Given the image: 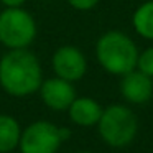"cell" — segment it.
<instances>
[{
    "mask_svg": "<svg viewBox=\"0 0 153 153\" xmlns=\"http://www.w3.org/2000/svg\"><path fill=\"white\" fill-rule=\"evenodd\" d=\"M43 68L30 50H7L0 58V87L17 99L38 92L43 82Z\"/></svg>",
    "mask_w": 153,
    "mask_h": 153,
    "instance_id": "obj_1",
    "label": "cell"
},
{
    "mask_svg": "<svg viewBox=\"0 0 153 153\" xmlns=\"http://www.w3.org/2000/svg\"><path fill=\"white\" fill-rule=\"evenodd\" d=\"M138 48L128 35L117 30L105 31L96 43V58L104 71L114 76H123L137 69Z\"/></svg>",
    "mask_w": 153,
    "mask_h": 153,
    "instance_id": "obj_2",
    "label": "cell"
},
{
    "mask_svg": "<svg viewBox=\"0 0 153 153\" xmlns=\"http://www.w3.org/2000/svg\"><path fill=\"white\" fill-rule=\"evenodd\" d=\"M97 130L104 142L112 148L130 145L138 132V120L133 110L122 104H112L102 110Z\"/></svg>",
    "mask_w": 153,
    "mask_h": 153,
    "instance_id": "obj_3",
    "label": "cell"
},
{
    "mask_svg": "<svg viewBox=\"0 0 153 153\" xmlns=\"http://www.w3.org/2000/svg\"><path fill=\"white\" fill-rule=\"evenodd\" d=\"M36 35V20L27 8L4 7L0 12V45L7 50H27Z\"/></svg>",
    "mask_w": 153,
    "mask_h": 153,
    "instance_id": "obj_4",
    "label": "cell"
},
{
    "mask_svg": "<svg viewBox=\"0 0 153 153\" xmlns=\"http://www.w3.org/2000/svg\"><path fill=\"white\" fill-rule=\"evenodd\" d=\"M71 137V130L50 120H35L22 128L18 143L20 153H58Z\"/></svg>",
    "mask_w": 153,
    "mask_h": 153,
    "instance_id": "obj_5",
    "label": "cell"
},
{
    "mask_svg": "<svg viewBox=\"0 0 153 153\" xmlns=\"http://www.w3.org/2000/svg\"><path fill=\"white\" fill-rule=\"evenodd\" d=\"M51 68L56 77L69 82L81 81L87 73V59L77 46L64 45L59 46L51 56Z\"/></svg>",
    "mask_w": 153,
    "mask_h": 153,
    "instance_id": "obj_6",
    "label": "cell"
},
{
    "mask_svg": "<svg viewBox=\"0 0 153 153\" xmlns=\"http://www.w3.org/2000/svg\"><path fill=\"white\" fill-rule=\"evenodd\" d=\"M38 94H40L45 105L50 110H54V112L68 110L69 105L73 104V100L77 97L74 84L56 76L43 79L40 89H38Z\"/></svg>",
    "mask_w": 153,
    "mask_h": 153,
    "instance_id": "obj_7",
    "label": "cell"
},
{
    "mask_svg": "<svg viewBox=\"0 0 153 153\" xmlns=\"http://www.w3.org/2000/svg\"><path fill=\"white\" fill-rule=\"evenodd\" d=\"M120 92L123 99L130 104H146L153 97V79L142 71L133 69L122 76Z\"/></svg>",
    "mask_w": 153,
    "mask_h": 153,
    "instance_id": "obj_8",
    "label": "cell"
},
{
    "mask_svg": "<svg viewBox=\"0 0 153 153\" xmlns=\"http://www.w3.org/2000/svg\"><path fill=\"white\" fill-rule=\"evenodd\" d=\"M102 110L100 104L92 97H76L66 112L73 123L79 127H92L97 125Z\"/></svg>",
    "mask_w": 153,
    "mask_h": 153,
    "instance_id": "obj_9",
    "label": "cell"
},
{
    "mask_svg": "<svg viewBox=\"0 0 153 153\" xmlns=\"http://www.w3.org/2000/svg\"><path fill=\"white\" fill-rule=\"evenodd\" d=\"M22 125L10 114H0V153H12L18 150Z\"/></svg>",
    "mask_w": 153,
    "mask_h": 153,
    "instance_id": "obj_10",
    "label": "cell"
},
{
    "mask_svg": "<svg viewBox=\"0 0 153 153\" xmlns=\"http://www.w3.org/2000/svg\"><path fill=\"white\" fill-rule=\"evenodd\" d=\"M135 31L145 40H153V0H146L132 17Z\"/></svg>",
    "mask_w": 153,
    "mask_h": 153,
    "instance_id": "obj_11",
    "label": "cell"
},
{
    "mask_svg": "<svg viewBox=\"0 0 153 153\" xmlns=\"http://www.w3.org/2000/svg\"><path fill=\"white\" fill-rule=\"evenodd\" d=\"M137 69L146 74L148 77L153 79V46L143 50L138 54V61H137Z\"/></svg>",
    "mask_w": 153,
    "mask_h": 153,
    "instance_id": "obj_12",
    "label": "cell"
},
{
    "mask_svg": "<svg viewBox=\"0 0 153 153\" xmlns=\"http://www.w3.org/2000/svg\"><path fill=\"white\" fill-rule=\"evenodd\" d=\"M68 4L71 5L73 8L76 10H81V12H87V10H92L97 4H99V0H66Z\"/></svg>",
    "mask_w": 153,
    "mask_h": 153,
    "instance_id": "obj_13",
    "label": "cell"
},
{
    "mask_svg": "<svg viewBox=\"0 0 153 153\" xmlns=\"http://www.w3.org/2000/svg\"><path fill=\"white\" fill-rule=\"evenodd\" d=\"M28 0H0L4 7H23Z\"/></svg>",
    "mask_w": 153,
    "mask_h": 153,
    "instance_id": "obj_14",
    "label": "cell"
},
{
    "mask_svg": "<svg viewBox=\"0 0 153 153\" xmlns=\"http://www.w3.org/2000/svg\"><path fill=\"white\" fill-rule=\"evenodd\" d=\"M77 153H92V152H77Z\"/></svg>",
    "mask_w": 153,
    "mask_h": 153,
    "instance_id": "obj_15",
    "label": "cell"
}]
</instances>
